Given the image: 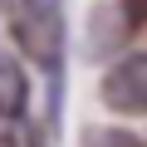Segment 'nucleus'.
Wrapping results in <instances>:
<instances>
[{"instance_id":"6","label":"nucleus","mask_w":147,"mask_h":147,"mask_svg":"<svg viewBox=\"0 0 147 147\" xmlns=\"http://www.w3.org/2000/svg\"><path fill=\"white\" fill-rule=\"evenodd\" d=\"M0 147H20V137H10V132H0Z\"/></svg>"},{"instance_id":"2","label":"nucleus","mask_w":147,"mask_h":147,"mask_svg":"<svg viewBox=\"0 0 147 147\" xmlns=\"http://www.w3.org/2000/svg\"><path fill=\"white\" fill-rule=\"evenodd\" d=\"M98 98L118 118H147V54H123L98 84Z\"/></svg>"},{"instance_id":"4","label":"nucleus","mask_w":147,"mask_h":147,"mask_svg":"<svg viewBox=\"0 0 147 147\" xmlns=\"http://www.w3.org/2000/svg\"><path fill=\"white\" fill-rule=\"evenodd\" d=\"M84 147H147V142L137 132H127V127H88Z\"/></svg>"},{"instance_id":"3","label":"nucleus","mask_w":147,"mask_h":147,"mask_svg":"<svg viewBox=\"0 0 147 147\" xmlns=\"http://www.w3.org/2000/svg\"><path fill=\"white\" fill-rule=\"evenodd\" d=\"M25 113H30V79L10 54H0V118L15 123Z\"/></svg>"},{"instance_id":"1","label":"nucleus","mask_w":147,"mask_h":147,"mask_svg":"<svg viewBox=\"0 0 147 147\" xmlns=\"http://www.w3.org/2000/svg\"><path fill=\"white\" fill-rule=\"evenodd\" d=\"M10 34L20 44L25 59H34L39 69H59L64 59V15L59 0H20L10 10Z\"/></svg>"},{"instance_id":"5","label":"nucleus","mask_w":147,"mask_h":147,"mask_svg":"<svg viewBox=\"0 0 147 147\" xmlns=\"http://www.w3.org/2000/svg\"><path fill=\"white\" fill-rule=\"evenodd\" d=\"M118 15H123V30H142L147 25V0H118Z\"/></svg>"}]
</instances>
